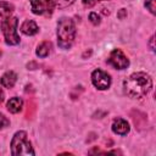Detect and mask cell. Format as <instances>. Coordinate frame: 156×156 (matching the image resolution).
Returning <instances> with one entry per match:
<instances>
[{"label":"cell","mask_w":156,"mask_h":156,"mask_svg":"<svg viewBox=\"0 0 156 156\" xmlns=\"http://www.w3.org/2000/svg\"><path fill=\"white\" fill-rule=\"evenodd\" d=\"M151 87H152L151 78L143 72L130 74L123 83L124 93L128 96L135 98V99L144 98L151 90Z\"/></svg>","instance_id":"1"},{"label":"cell","mask_w":156,"mask_h":156,"mask_svg":"<svg viewBox=\"0 0 156 156\" xmlns=\"http://www.w3.org/2000/svg\"><path fill=\"white\" fill-rule=\"evenodd\" d=\"M76 35V27L72 20L69 18H61L58 22V29H57V38H58V45L61 48H69L73 43Z\"/></svg>","instance_id":"2"},{"label":"cell","mask_w":156,"mask_h":156,"mask_svg":"<svg viewBox=\"0 0 156 156\" xmlns=\"http://www.w3.org/2000/svg\"><path fill=\"white\" fill-rule=\"evenodd\" d=\"M11 152L15 156L20 155H34L30 143L28 141L26 132H17L11 141Z\"/></svg>","instance_id":"3"},{"label":"cell","mask_w":156,"mask_h":156,"mask_svg":"<svg viewBox=\"0 0 156 156\" xmlns=\"http://www.w3.org/2000/svg\"><path fill=\"white\" fill-rule=\"evenodd\" d=\"M17 27V18L16 17H9L2 21L1 23V29L5 37V41L10 45H16L20 41V37L16 30Z\"/></svg>","instance_id":"4"},{"label":"cell","mask_w":156,"mask_h":156,"mask_svg":"<svg viewBox=\"0 0 156 156\" xmlns=\"http://www.w3.org/2000/svg\"><path fill=\"white\" fill-rule=\"evenodd\" d=\"M30 7L35 15L50 16L55 9V0H30Z\"/></svg>","instance_id":"5"},{"label":"cell","mask_w":156,"mask_h":156,"mask_svg":"<svg viewBox=\"0 0 156 156\" xmlns=\"http://www.w3.org/2000/svg\"><path fill=\"white\" fill-rule=\"evenodd\" d=\"M91 82H93V84H94L98 89L104 90V89H107V88L110 87V84H111V78H110V76H108L106 72H104V71H101V69H96V71H94L93 74H91Z\"/></svg>","instance_id":"6"},{"label":"cell","mask_w":156,"mask_h":156,"mask_svg":"<svg viewBox=\"0 0 156 156\" xmlns=\"http://www.w3.org/2000/svg\"><path fill=\"white\" fill-rule=\"evenodd\" d=\"M108 63H111L115 68L123 69V68H127V66L129 65V61H128V58L126 57V55H124L119 49H115V50L110 54Z\"/></svg>","instance_id":"7"},{"label":"cell","mask_w":156,"mask_h":156,"mask_svg":"<svg viewBox=\"0 0 156 156\" xmlns=\"http://www.w3.org/2000/svg\"><path fill=\"white\" fill-rule=\"evenodd\" d=\"M112 130L116 134L124 135V134H127L129 132V124L123 118H116L113 121V123H112Z\"/></svg>","instance_id":"8"},{"label":"cell","mask_w":156,"mask_h":156,"mask_svg":"<svg viewBox=\"0 0 156 156\" xmlns=\"http://www.w3.org/2000/svg\"><path fill=\"white\" fill-rule=\"evenodd\" d=\"M16 80H17V76H16V73L12 72V71H10V72H6V73L1 77L0 83H1L2 87L10 89V88H12V87L15 85Z\"/></svg>","instance_id":"9"},{"label":"cell","mask_w":156,"mask_h":156,"mask_svg":"<svg viewBox=\"0 0 156 156\" xmlns=\"http://www.w3.org/2000/svg\"><path fill=\"white\" fill-rule=\"evenodd\" d=\"M21 30H22L24 34H27V35H33V34L38 33L39 28H38V26H37V23H35L34 21L27 20V21H24L23 24L21 26Z\"/></svg>","instance_id":"10"},{"label":"cell","mask_w":156,"mask_h":156,"mask_svg":"<svg viewBox=\"0 0 156 156\" xmlns=\"http://www.w3.org/2000/svg\"><path fill=\"white\" fill-rule=\"evenodd\" d=\"M22 105H23L22 99H20V98H12V99H10V101L7 102V110H9L10 112H12V113H17V112L21 111Z\"/></svg>","instance_id":"11"},{"label":"cell","mask_w":156,"mask_h":156,"mask_svg":"<svg viewBox=\"0 0 156 156\" xmlns=\"http://www.w3.org/2000/svg\"><path fill=\"white\" fill-rule=\"evenodd\" d=\"M13 12V6L6 1H0V18L6 20L10 17V15Z\"/></svg>","instance_id":"12"},{"label":"cell","mask_w":156,"mask_h":156,"mask_svg":"<svg viewBox=\"0 0 156 156\" xmlns=\"http://www.w3.org/2000/svg\"><path fill=\"white\" fill-rule=\"evenodd\" d=\"M50 51H51V43L50 41H43L41 44H39V46L37 49V55L39 57H46Z\"/></svg>","instance_id":"13"},{"label":"cell","mask_w":156,"mask_h":156,"mask_svg":"<svg viewBox=\"0 0 156 156\" xmlns=\"http://www.w3.org/2000/svg\"><path fill=\"white\" fill-rule=\"evenodd\" d=\"M35 110H37V104H35V101H34L32 98H29L28 101H27L26 112H24L26 117H27V118H33V116H34V113H35Z\"/></svg>","instance_id":"14"},{"label":"cell","mask_w":156,"mask_h":156,"mask_svg":"<svg viewBox=\"0 0 156 156\" xmlns=\"http://www.w3.org/2000/svg\"><path fill=\"white\" fill-rule=\"evenodd\" d=\"M89 20H90V22H91L93 24H99V23H100V17H99L95 12H91V13L89 15Z\"/></svg>","instance_id":"15"},{"label":"cell","mask_w":156,"mask_h":156,"mask_svg":"<svg viewBox=\"0 0 156 156\" xmlns=\"http://www.w3.org/2000/svg\"><path fill=\"white\" fill-rule=\"evenodd\" d=\"M145 6L149 9V11L151 13H155V0H146L145 1Z\"/></svg>","instance_id":"16"},{"label":"cell","mask_w":156,"mask_h":156,"mask_svg":"<svg viewBox=\"0 0 156 156\" xmlns=\"http://www.w3.org/2000/svg\"><path fill=\"white\" fill-rule=\"evenodd\" d=\"M9 124H10V121L4 115L0 113V129L4 128V127H6V126H9Z\"/></svg>","instance_id":"17"},{"label":"cell","mask_w":156,"mask_h":156,"mask_svg":"<svg viewBox=\"0 0 156 156\" xmlns=\"http://www.w3.org/2000/svg\"><path fill=\"white\" fill-rule=\"evenodd\" d=\"M74 0H57V5L60 6V7H65V6H67V5H69V4H72Z\"/></svg>","instance_id":"18"},{"label":"cell","mask_w":156,"mask_h":156,"mask_svg":"<svg viewBox=\"0 0 156 156\" xmlns=\"http://www.w3.org/2000/svg\"><path fill=\"white\" fill-rule=\"evenodd\" d=\"M98 1H99V0H83V4H84V6L91 7V6H94Z\"/></svg>","instance_id":"19"},{"label":"cell","mask_w":156,"mask_h":156,"mask_svg":"<svg viewBox=\"0 0 156 156\" xmlns=\"http://www.w3.org/2000/svg\"><path fill=\"white\" fill-rule=\"evenodd\" d=\"M124 16H127V11H126L124 9H122V10L119 11V13H118V17H119V18L122 20V18H123Z\"/></svg>","instance_id":"20"},{"label":"cell","mask_w":156,"mask_h":156,"mask_svg":"<svg viewBox=\"0 0 156 156\" xmlns=\"http://www.w3.org/2000/svg\"><path fill=\"white\" fill-rule=\"evenodd\" d=\"M2 100H4V93H2V90L0 89V104L2 102Z\"/></svg>","instance_id":"21"},{"label":"cell","mask_w":156,"mask_h":156,"mask_svg":"<svg viewBox=\"0 0 156 156\" xmlns=\"http://www.w3.org/2000/svg\"><path fill=\"white\" fill-rule=\"evenodd\" d=\"M151 50H152V51L155 50V46H154V37L151 38Z\"/></svg>","instance_id":"22"},{"label":"cell","mask_w":156,"mask_h":156,"mask_svg":"<svg viewBox=\"0 0 156 156\" xmlns=\"http://www.w3.org/2000/svg\"><path fill=\"white\" fill-rule=\"evenodd\" d=\"M90 52H91V51H87V52H84L83 57H87V56H89V55H90Z\"/></svg>","instance_id":"23"},{"label":"cell","mask_w":156,"mask_h":156,"mask_svg":"<svg viewBox=\"0 0 156 156\" xmlns=\"http://www.w3.org/2000/svg\"><path fill=\"white\" fill-rule=\"evenodd\" d=\"M105 15H108V11H106V9H104V11H102Z\"/></svg>","instance_id":"24"},{"label":"cell","mask_w":156,"mask_h":156,"mask_svg":"<svg viewBox=\"0 0 156 156\" xmlns=\"http://www.w3.org/2000/svg\"><path fill=\"white\" fill-rule=\"evenodd\" d=\"M0 55H1V52H0Z\"/></svg>","instance_id":"25"}]
</instances>
